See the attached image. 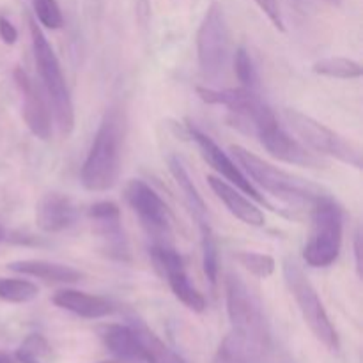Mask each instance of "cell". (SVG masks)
<instances>
[{"instance_id":"obj_22","label":"cell","mask_w":363,"mask_h":363,"mask_svg":"<svg viewBox=\"0 0 363 363\" xmlns=\"http://www.w3.org/2000/svg\"><path fill=\"white\" fill-rule=\"evenodd\" d=\"M199 229H201V248H202V269H204L206 279L209 280L213 287L218 282L220 273V262H218V247H216V240L213 236L211 225L208 220L199 222Z\"/></svg>"},{"instance_id":"obj_35","label":"cell","mask_w":363,"mask_h":363,"mask_svg":"<svg viewBox=\"0 0 363 363\" xmlns=\"http://www.w3.org/2000/svg\"><path fill=\"white\" fill-rule=\"evenodd\" d=\"M325 2L332 4V6H340V4H342V0H325Z\"/></svg>"},{"instance_id":"obj_20","label":"cell","mask_w":363,"mask_h":363,"mask_svg":"<svg viewBox=\"0 0 363 363\" xmlns=\"http://www.w3.org/2000/svg\"><path fill=\"white\" fill-rule=\"evenodd\" d=\"M169 169H170V174H172V177L176 179L177 186L181 188V191H183L184 197H186L188 206H190L191 213H194V216L197 218V222L206 220V215H208L206 202L204 199L201 197L197 188H195L194 181H191L188 170L184 169L183 162H181L177 156H169Z\"/></svg>"},{"instance_id":"obj_8","label":"cell","mask_w":363,"mask_h":363,"mask_svg":"<svg viewBox=\"0 0 363 363\" xmlns=\"http://www.w3.org/2000/svg\"><path fill=\"white\" fill-rule=\"evenodd\" d=\"M229 55V30L225 14L218 2L206 11L197 32V59L206 80H218L223 74Z\"/></svg>"},{"instance_id":"obj_27","label":"cell","mask_w":363,"mask_h":363,"mask_svg":"<svg viewBox=\"0 0 363 363\" xmlns=\"http://www.w3.org/2000/svg\"><path fill=\"white\" fill-rule=\"evenodd\" d=\"M234 71H236L238 80L241 82L245 89H255L259 87V74L257 69H255L254 62H252L250 53L247 52V48L240 46L236 50V55H234Z\"/></svg>"},{"instance_id":"obj_19","label":"cell","mask_w":363,"mask_h":363,"mask_svg":"<svg viewBox=\"0 0 363 363\" xmlns=\"http://www.w3.org/2000/svg\"><path fill=\"white\" fill-rule=\"evenodd\" d=\"M7 269L20 273V275L34 277V279L53 284H73L82 279V273L78 269L71 268V266L41 261V259H25V261L9 262Z\"/></svg>"},{"instance_id":"obj_33","label":"cell","mask_w":363,"mask_h":363,"mask_svg":"<svg viewBox=\"0 0 363 363\" xmlns=\"http://www.w3.org/2000/svg\"><path fill=\"white\" fill-rule=\"evenodd\" d=\"M0 363H14V360L7 353L0 351Z\"/></svg>"},{"instance_id":"obj_3","label":"cell","mask_w":363,"mask_h":363,"mask_svg":"<svg viewBox=\"0 0 363 363\" xmlns=\"http://www.w3.org/2000/svg\"><path fill=\"white\" fill-rule=\"evenodd\" d=\"M32 38V48H34L35 66H38L39 77H41L45 91L48 94L50 103L53 106V116H55L57 124L62 135H71L74 130V106L71 99L69 89H67L66 78H64L62 67H60L59 59L53 52L52 45L45 38L41 28L38 27L34 18L28 20Z\"/></svg>"},{"instance_id":"obj_15","label":"cell","mask_w":363,"mask_h":363,"mask_svg":"<svg viewBox=\"0 0 363 363\" xmlns=\"http://www.w3.org/2000/svg\"><path fill=\"white\" fill-rule=\"evenodd\" d=\"M78 220L73 199L64 194H46L35 206V225L43 233H62L73 227Z\"/></svg>"},{"instance_id":"obj_11","label":"cell","mask_w":363,"mask_h":363,"mask_svg":"<svg viewBox=\"0 0 363 363\" xmlns=\"http://www.w3.org/2000/svg\"><path fill=\"white\" fill-rule=\"evenodd\" d=\"M197 94L202 101L209 105H220L230 110L236 117L238 126L247 124L248 130L254 128L255 123L268 116L272 112L268 105L257 96V92L252 89H211V87H197Z\"/></svg>"},{"instance_id":"obj_21","label":"cell","mask_w":363,"mask_h":363,"mask_svg":"<svg viewBox=\"0 0 363 363\" xmlns=\"http://www.w3.org/2000/svg\"><path fill=\"white\" fill-rule=\"evenodd\" d=\"M133 325L137 328L138 337H140L142 347H144L145 363H186L176 351L170 350L160 337H156L147 326L137 325V323H133Z\"/></svg>"},{"instance_id":"obj_31","label":"cell","mask_w":363,"mask_h":363,"mask_svg":"<svg viewBox=\"0 0 363 363\" xmlns=\"http://www.w3.org/2000/svg\"><path fill=\"white\" fill-rule=\"evenodd\" d=\"M0 38L6 45H14L18 39V30L7 18L0 16Z\"/></svg>"},{"instance_id":"obj_18","label":"cell","mask_w":363,"mask_h":363,"mask_svg":"<svg viewBox=\"0 0 363 363\" xmlns=\"http://www.w3.org/2000/svg\"><path fill=\"white\" fill-rule=\"evenodd\" d=\"M101 340L106 350L116 358L145 363V353L142 347L135 325H110L101 332Z\"/></svg>"},{"instance_id":"obj_6","label":"cell","mask_w":363,"mask_h":363,"mask_svg":"<svg viewBox=\"0 0 363 363\" xmlns=\"http://www.w3.org/2000/svg\"><path fill=\"white\" fill-rule=\"evenodd\" d=\"M287 124L293 128L294 133L303 140L307 147H311L315 155H325L335 158L346 165L362 169V151L358 145L344 138L342 135L335 133L319 121L312 119L311 116L298 112V110L286 108L284 112Z\"/></svg>"},{"instance_id":"obj_2","label":"cell","mask_w":363,"mask_h":363,"mask_svg":"<svg viewBox=\"0 0 363 363\" xmlns=\"http://www.w3.org/2000/svg\"><path fill=\"white\" fill-rule=\"evenodd\" d=\"M230 152L236 158L238 165L247 172L248 179H254L262 190L287 204L312 208L314 202L325 195L323 188L312 181L279 169L241 145H233Z\"/></svg>"},{"instance_id":"obj_5","label":"cell","mask_w":363,"mask_h":363,"mask_svg":"<svg viewBox=\"0 0 363 363\" xmlns=\"http://www.w3.org/2000/svg\"><path fill=\"white\" fill-rule=\"evenodd\" d=\"M284 279H286L287 287H289L305 323L315 335V339L325 344L328 350H339V335H337L333 323L330 321V315L323 305L321 298H319L318 291L314 289L300 264L293 259L284 261Z\"/></svg>"},{"instance_id":"obj_12","label":"cell","mask_w":363,"mask_h":363,"mask_svg":"<svg viewBox=\"0 0 363 363\" xmlns=\"http://www.w3.org/2000/svg\"><path fill=\"white\" fill-rule=\"evenodd\" d=\"M186 131H188V135L194 138L195 144H197L199 151H201L202 158L206 160V163H208L209 167H213V169H215L216 172H218L220 176L227 181V183H230L233 186L240 188L243 194L250 195L252 199H255V201L261 202V204H268V202H266V199L261 197V194H259V191L254 188V184L250 183V179L247 177V174L240 169V165H238V163L234 162V160L230 158V156L227 155V152L223 151V149L220 147V145L216 144L211 137H208L206 133H202V131L199 130L197 126H194L191 123L186 124Z\"/></svg>"},{"instance_id":"obj_29","label":"cell","mask_w":363,"mask_h":363,"mask_svg":"<svg viewBox=\"0 0 363 363\" xmlns=\"http://www.w3.org/2000/svg\"><path fill=\"white\" fill-rule=\"evenodd\" d=\"M89 218L98 225H108V223H119L121 222V209L116 202L101 201L96 202L89 209Z\"/></svg>"},{"instance_id":"obj_14","label":"cell","mask_w":363,"mask_h":363,"mask_svg":"<svg viewBox=\"0 0 363 363\" xmlns=\"http://www.w3.org/2000/svg\"><path fill=\"white\" fill-rule=\"evenodd\" d=\"M14 82L23 101V119L28 130L39 140H50L52 137V110L46 103L39 85L23 69H14Z\"/></svg>"},{"instance_id":"obj_26","label":"cell","mask_w":363,"mask_h":363,"mask_svg":"<svg viewBox=\"0 0 363 363\" xmlns=\"http://www.w3.org/2000/svg\"><path fill=\"white\" fill-rule=\"evenodd\" d=\"M236 261L243 266L247 272L259 279H268L275 273L277 262L272 255L257 254V252H238Z\"/></svg>"},{"instance_id":"obj_36","label":"cell","mask_w":363,"mask_h":363,"mask_svg":"<svg viewBox=\"0 0 363 363\" xmlns=\"http://www.w3.org/2000/svg\"><path fill=\"white\" fill-rule=\"evenodd\" d=\"M6 240V230H4V227L0 225V241Z\"/></svg>"},{"instance_id":"obj_9","label":"cell","mask_w":363,"mask_h":363,"mask_svg":"<svg viewBox=\"0 0 363 363\" xmlns=\"http://www.w3.org/2000/svg\"><path fill=\"white\" fill-rule=\"evenodd\" d=\"M252 131L257 135L262 147H264L273 158L280 160V162L301 167L323 165L321 156L312 152L307 145H303L301 142H298L296 138L291 137V135L280 126L275 112L268 113L264 119L259 121V123L252 128Z\"/></svg>"},{"instance_id":"obj_4","label":"cell","mask_w":363,"mask_h":363,"mask_svg":"<svg viewBox=\"0 0 363 363\" xmlns=\"http://www.w3.org/2000/svg\"><path fill=\"white\" fill-rule=\"evenodd\" d=\"M311 211L312 233L303 248V259L312 268H328L337 261L342 247V209L325 194L314 202Z\"/></svg>"},{"instance_id":"obj_32","label":"cell","mask_w":363,"mask_h":363,"mask_svg":"<svg viewBox=\"0 0 363 363\" xmlns=\"http://www.w3.org/2000/svg\"><path fill=\"white\" fill-rule=\"evenodd\" d=\"M354 261H357V272L358 275L362 277V234L360 230H357V234H354Z\"/></svg>"},{"instance_id":"obj_24","label":"cell","mask_w":363,"mask_h":363,"mask_svg":"<svg viewBox=\"0 0 363 363\" xmlns=\"http://www.w3.org/2000/svg\"><path fill=\"white\" fill-rule=\"evenodd\" d=\"M39 294L38 286L30 280L0 279V300L7 303H27Z\"/></svg>"},{"instance_id":"obj_1","label":"cell","mask_w":363,"mask_h":363,"mask_svg":"<svg viewBox=\"0 0 363 363\" xmlns=\"http://www.w3.org/2000/svg\"><path fill=\"white\" fill-rule=\"evenodd\" d=\"M126 137V116L119 106H110L99 123L91 149L82 165V184L89 191L112 190L117 184Z\"/></svg>"},{"instance_id":"obj_23","label":"cell","mask_w":363,"mask_h":363,"mask_svg":"<svg viewBox=\"0 0 363 363\" xmlns=\"http://www.w3.org/2000/svg\"><path fill=\"white\" fill-rule=\"evenodd\" d=\"M314 73L323 74L328 78H339V80H353L360 78L363 69L362 64L346 57H330V59H321L312 66Z\"/></svg>"},{"instance_id":"obj_13","label":"cell","mask_w":363,"mask_h":363,"mask_svg":"<svg viewBox=\"0 0 363 363\" xmlns=\"http://www.w3.org/2000/svg\"><path fill=\"white\" fill-rule=\"evenodd\" d=\"M130 208L140 216L142 223L149 229V233L156 238L155 241H162L170 230V211L158 194L140 179H133L128 183L124 190Z\"/></svg>"},{"instance_id":"obj_28","label":"cell","mask_w":363,"mask_h":363,"mask_svg":"<svg viewBox=\"0 0 363 363\" xmlns=\"http://www.w3.org/2000/svg\"><path fill=\"white\" fill-rule=\"evenodd\" d=\"M32 7H34L39 23L45 25L46 28L57 30L64 25L62 11H60L57 0H32Z\"/></svg>"},{"instance_id":"obj_16","label":"cell","mask_w":363,"mask_h":363,"mask_svg":"<svg viewBox=\"0 0 363 363\" xmlns=\"http://www.w3.org/2000/svg\"><path fill=\"white\" fill-rule=\"evenodd\" d=\"M208 183L211 186V190L215 191L216 197L225 204V208L229 209L230 215L236 216L238 220H241L243 223L252 227H262L264 225L266 218L264 213L257 208L255 204H252L243 194L236 190V186H233L227 181H222L220 177L208 176Z\"/></svg>"},{"instance_id":"obj_7","label":"cell","mask_w":363,"mask_h":363,"mask_svg":"<svg viewBox=\"0 0 363 363\" xmlns=\"http://www.w3.org/2000/svg\"><path fill=\"white\" fill-rule=\"evenodd\" d=\"M227 314L236 332L264 342H273L272 328L261 300L238 275L229 273L225 280Z\"/></svg>"},{"instance_id":"obj_30","label":"cell","mask_w":363,"mask_h":363,"mask_svg":"<svg viewBox=\"0 0 363 363\" xmlns=\"http://www.w3.org/2000/svg\"><path fill=\"white\" fill-rule=\"evenodd\" d=\"M255 4L259 6V9L268 16V20L279 28L280 32L286 30L284 27V20H282V11H280V4L279 0H254Z\"/></svg>"},{"instance_id":"obj_17","label":"cell","mask_w":363,"mask_h":363,"mask_svg":"<svg viewBox=\"0 0 363 363\" xmlns=\"http://www.w3.org/2000/svg\"><path fill=\"white\" fill-rule=\"evenodd\" d=\"M53 305L84 319H101L113 312V305L106 298L82 293L74 289H62L53 294Z\"/></svg>"},{"instance_id":"obj_34","label":"cell","mask_w":363,"mask_h":363,"mask_svg":"<svg viewBox=\"0 0 363 363\" xmlns=\"http://www.w3.org/2000/svg\"><path fill=\"white\" fill-rule=\"evenodd\" d=\"M98 363H137V362L123 360V358H116V357H113V358H112V360H103V362H98Z\"/></svg>"},{"instance_id":"obj_10","label":"cell","mask_w":363,"mask_h":363,"mask_svg":"<svg viewBox=\"0 0 363 363\" xmlns=\"http://www.w3.org/2000/svg\"><path fill=\"white\" fill-rule=\"evenodd\" d=\"M151 255L155 264L167 275V280H169V286L170 289H172L174 296H176L184 307L190 308L191 312H197V314L204 312L206 300L204 296L195 289L190 277L186 275L183 257H181L167 241H155L151 247Z\"/></svg>"},{"instance_id":"obj_25","label":"cell","mask_w":363,"mask_h":363,"mask_svg":"<svg viewBox=\"0 0 363 363\" xmlns=\"http://www.w3.org/2000/svg\"><path fill=\"white\" fill-rule=\"evenodd\" d=\"M52 350L46 339L39 333H32L23 340L20 347L14 353L18 363H43L46 357H50Z\"/></svg>"}]
</instances>
